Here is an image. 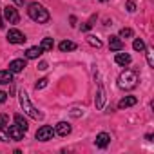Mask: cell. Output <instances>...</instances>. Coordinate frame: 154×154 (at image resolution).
<instances>
[{"mask_svg": "<svg viewBox=\"0 0 154 154\" xmlns=\"http://www.w3.org/2000/svg\"><path fill=\"white\" fill-rule=\"evenodd\" d=\"M109 47L112 51H123V40L120 36H111L109 38Z\"/></svg>", "mask_w": 154, "mask_h": 154, "instance_id": "obj_10", "label": "cell"}, {"mask_svg": "<svg viewBox=\"0 0 154 154\" xmlns=\"http://www.w3.org/2000/svg\"><path fill=\"white\" fill-rule=\"evenodd\" d=\"M103 103H105V91H103V85L100 84V85H98V100H96V107L102 109Z\"/></svg>", "mask_w": 154, "mask_h": 154, "instance_id": "obj_16", "label": "cell"}, {"mask_svg": "<svg viewBox=\"0 0 154 154\" xmlns=\"http://www.w3.org/2000/svg\"><path fill=\"white\" fill-rule=\"evenodd\" d=\"M109 143H111V134H107V132H100V134L96 136V147L105 149Z\"/></svg>", "mask_w": 154, "mask_h": 154, "instance_id": "obj_8", "label": "cell"}, {"mask_svg": "<svg viewBox=\"0 0 154 154\" xmlns=\"http://www.w3.org/2000/svg\"><path fill=\"white\" fill-rule=\"evenodd\" d=\"M54 134H56V132H54L53 127H49V125H42V127L36 131V140H38V141H49V140H53Z\"/></svg>", "mask_w": 154, "mask_h": 154, "instance_id": "obj_4", "label": "cell"}, {"mask_svg": "<svg viewBox=\"0 0 154 154\" xmlns=\"http://www.w3.org/2000/svg\"><path fill=\"white\" fill-rule=\"evenodd\" d=\"M9 123V116L8 114H0V127H6Z\"/></svg>", "mask_w": 154, "mask_h": 154, "instance_id": "obj_24", "label": "cell"}, {"mask_svg": "<svg viewBox=\"0 0 154 154\" xmlns=\"http://www.w3.org/2000/svg\"><path fill=\"white\" fill-rule=\"evenodd\" d=\"M132 47H134V51H145V42L141 38H136L134 44H132Z\"/></svg>", "mask_w": 154, "mask_h": 154, "instance_id": "obj_20", "label": "cell"}, {"mask_svg": "<svg viewBox=\"0 0 154 154\" xmlns=\"http://www.w3.org/2000/svg\"><path fill=\"white\" fill-rule=\"evenodd\" d=\"M145 53H147V62H149V65H150V67H154V60H152V51H150V49H147Z\"/></svg>", "mask_w": 154, "mask_h": 154, "instance_id": "obj_26", "label": "cell"}, {"mask_svg": "<svg viewBox=\"0 0 154 154\" xmlns=\"http://www.w3.org/2000/svg\"><path fill=\"white\" fill-rule=\"evenodd\" d=\"M91 27H93V20H91V22H85V24L82 26V31H89Z\"/></svg>", "mask_w": 154, "mask_h": 154, "instance_id": "obj_27", "label": "cell"}, {"mask_svg": "<svg viewBox=\"0 0 154 154\" xmlns=\"http://www.w3.org/2000/svg\"><path fill=\"white\" fill-rule=\"evenodd\" d=\"M27 15L31 17V20H35V22H38V24H45V22H49V11H47L42 4H38V2L29 4V8H27Z\"/></svg>", "mask_w": 154, "mask_h": 154, "instance_id": "obj_2", "label": "cell"}, {"mask_svg": "<svg viewBox=\"0 0 154 154\" xmlns=\"http://www.w3.org/2000/svg\"><path fill=\"white\" fill-rule=\"evenodd\" d=\"M4 18H6L9 24H18L20 15H18V11H17L13 6H6V8H4Z\"/></svg>", "mask_w": 154, "mask_h": 154, "instance_id": "obj_6", "label": "cell"}, {"mask_svg": "<svg viewBox=\"0 0 154 154\" xmlns=\"http://www.w3.org/2000/svg\"><path fill=\"white\" fill-rule=\"evenodd\" d=\"M100 2H105V0H100Z\"/></svg>", "mask_w": 154, "mask_h": 154, "instance_id": "obj_33", "label": "cell"}, {"mask_svg": "<svg viewBox=\"0 0 154 154\" xmlns=\"http://www.w3.org/2000/svg\"><path fill=\"white\" fill-rule=\"evenodd\" d=\"M0 29H4V24H2V18H0Z\"/></svg>", "mask_w": 154, "mask_h": 154, "instance_id": "obj_32", "label": "cell"}, {"mask_svg": "<svg viewBox=\"0 0 154 154\" xmlns=\"http://www.w3.org/2000/svg\"><path fill=\"white\" fill-rule=\"evenodd\" d=\"M13 2H15V4H17V6H22V4H24V2H26V0H13Z\"/></svg>", "mask_w": 154, "mask_h": 154, "instance_id": "obj_31", "label": "cell"}, {"mask_svg": "<svg viewBox=\"0 0 154 154\" xmlns=\"http://www.w3.org/2000/svg\"><path fill=\"white\" fill-rule=\"evenodd\" d=\"M136 103H138V100H136L134 96H125V98L120 100L118 107H120V109H127V107H132V105H136Z\"/></svg>", "mask_w": 154, "mask_h": 154, "instance_id": "obj_13", "label": "cell"}, {"mask_svg": "<svg viewBox=\"0 0 154 154\" xmlns=\"http://www.w3.org/2000/svg\"><path fill=\"white\" fill-rule=\"evenodd\" d=\"M38 69H40V71H45V69H47V63H45V62H40Z\"/></svg>", "mask_w": 154, "mask_h": 154, "instance_id": "obj_30", "label": "cell"}, {"mask_svg": "<svg viewBox=\"0 0 154 154\" xmlns=\"http://www.w3.org/2000/svg\"><path fill=\"white\" fill-rule=\"evenodd\" d=\"M71 125L67 123V122H60L58 125H56V129H54V132L56 134H60V136H67V134H71Z\"/></svg>", "mask_w": 154, "mask_h": 154, "instance_id": "obj_11", "label": "cell"}, {"mask_svg": "<svg viewBox=\"0 0 154 154\" xmlns=\"http://www.w3.org/2000/svg\"><path fill=\"white\" fill-rule=\"evenodd\" d=\"M127 9L132 13V11H136V6H134V2H131V0H129V2H127Z\"/></svg>", "mask_w": 154, "mask_h": 154, "instance_id": "obj_28", "label": "cell"}, {"mask_svg": "<svg viewBox=\"0 0 154 154\" xmlns=\"http://www.w3.org/2000/svg\"><path fill=\"white\" fill-rule=\"evenodd\" d=\"M87 42H89L93 47H102V40L96 38V36H87Z\"/></svg>", "mask_w": 154, "mask_h": 154, "instance_id": "obj_21", "label": "cell"}, {"mask_svg": "<svg viewBox=\"0 0 154 154\" xmlns=\"http://www.w3.org/2000/svg\"><path fill=\"white\" fill-rule=\"evenodd\" d=\"M131 36H132V29L123 27V29L120 31V38H131Z\"/></svg>", "mask_w": 154, "mask_h": 154, "instance_id": "obj_22", "label": "cell"}, {"mask_svg": "<svg viewBox=\"0 0 154 154\" xmlns=\"http://www.w3.org/2000/svg\"><path fill=\"white\" fill-rule=\"evenodd\" d=\"M58 47H60V51H63V53H65V51H74V49H76V44H74V42H71V40H63V42H60V45H58Z\"/></svg>", "mask_w": 154, "mask_h": 154, "instance_id": "obj_17", "label": "cell"}, {"mask_svg": "<svg viewBox=\"0 0 154 154\" xmlns=\"http://www.w3.org/2000/svg\"><path fill=\"white\" fill-rule=\"evenodd\" d=\"M13 82V72L8 69V71H0V84L6 85V84H11Z\"/></svg>", "mask_w": 154, "mask_h": 154, "instance_id": "obj_14", "label": "cell"}, {"mask_svg": "<svg viewBox=\"0 0 154 154\" xmlns=\"http://www.w3.org/2000/svg\"><path fill=\"white\" fill-rule=\"evenodd\" d=\"M11 138H9V134H8V131H4V127H0V141H9Z\"/></svg>", "mask_w": 154, "mask_h": 154, "instance_id": "obj_23", "label": "cell"}, {"mask_svg": "<svg viewBox=\"0 0 154 154\" xmlns=\"http://www.w3.org/2000/svg\"><path fill=\"white\" fill-rule=\"evenodd\" d=\"M42 53H44V51H42L40 47H29V49L26 51V58H27V60H35V58H38Z\"/></svg>", "mask_w": 154, "mask_h": 154, "instance_id": "obj_15", "label": "cell"}, {"mask_svg": "<svg viewBox=\"0 0 154 154\" xmlns=\"http://www.w3.org/2000/svg\"><path fill=\"white\" fill-rule=\"evenodd\" d=\"M138 85V72L132 69H125L120 76H118V87L123 91H131Z\"/></svg>", "mask_w": 154, "mask_h": 154, "instance_id": "obj_1", "label": "cell"}, {"mask_svg": "<svg viewBox=\"0 0 154 154\" xmlns=\"http://www.w3.org/2000/svg\"><path fill=\"white\" fill-rule=\"evenodd\" d=\"M15 123H17L18 127H22V129L27 132V127H29V125H27V120H26L22 114H15Z\"/></svg>", "mask_w": 154, "mask_h": 154, "instance_id": "obj_19", "label": "cell"}, {"mask_svg": "<svg viewBox=\"0 0 154 154\" xmlns=\"http://www.w3.org/2000/svg\"><path fill=\"white\" fill-rule=\"evenodd\" d=\"M24 67H26V62L20 60V58H18V60H13V62L9 63V71H11V72H22Z\"/></svg>", "mask_w": 154, "mask_h": 154, "instance_id": "obj_12", "label": "cell"}, {"mask_svg": "<svg viewBox=\"0 0 154 154\" xmlns=\"http://www.w3.org/2000/svg\"><path fill=\"white\" fill-rule=\"evenodd\" d=\"M6 100H8V94H6L4 91H0V103H4Z\"/></svg>", "mask_w": 154, "mask_h": 154, "instance_id": "obj_29", "label": "cell"}, {"mask_svg": "<svg viewBox=\"0 0 154 154\" xmlns=\"http://www.w3.org/2000/svg\"><path fill=\"white\" fill-rule=\"evenodd\" d=\"M47 82H49L47 78H40V80L36 82V85H35V87H36V89H44V87L47 85Z\"/></svg>", "mask_w": 154, "mask_h": 154, "instance_id": "obj_25", "label": "cell"}, {"mask_svg": "<svg viewBox=\"0 0 154 154\" xmlns=\"http://www.w3.org/2000/svg\"><path fill=\"white\" fill-rule=\"evenodd\" d=\"M8 40H9L11 44H24V42H26V35H24L22 31H18V29H9Z\"/></svg>", "mask_w": 154, "mask_h": 154, "instance_id": "obj_7", "label": "cell"}, {"mask_svg": "<svg viewBox=\"0 0 154 154\" xmlns=\"http://www.w3.org/2000/svg\"><path fill=\"white\" fill-rule=\"evenodd\" d=\"M18 98H20V105H22V109H24V112L27 114V116H31L33 120H42L44 118V114L29 102V96H27V93L26 91H20V94H18Z\"/></svg>", "mask_w": 154, "mask_h": 154, "instance_id": "obj_3", "label": "cell"}, {"mask_svg": "<svg viewBox=\"0 0 154 154\" xmlns=\"http://www.w3.org/2000/svg\"><path fill=\"white\" fill-rule=\"evenodd\" d=\"M6 131H8V134H9V138L11 140H15V141H20V140H24V134H26V131L22 129V127H18L17 123L15 125H6Z\"/></svg>", "mask_w": 154, "mask_h": 154, "instance_id": "obj_5", "label": "cell"}, {"mask_svg": "<svg viewBox=\"0 0 154 154\" xmlns=\"http://www.w3.org/2000/svg\"><path fill=\"white\" fill-rule=\"evenodd\" d=\"M38 47H40L42 51H51V49L54 47V42H53V38H44Z\"/></svg>", "mask_w": 154, "mask_h": 154, "instance_id": "obj_18", "label": "cell"}, {"mask_svg": "<svg viewBox=\"0 0 154 154\" xmlns=\"http://www.w3.org/2000/svg\"><path fill=\"white\" fill-rule=\"evenodd\" d=\"M114 62L118 63V65H129L131 63V54H127V53H122V51H116V58H114Z\"/></svg>", "mask_w": 154, "mask_h": 154, "instance_id": "obj_9", "label": "cell"}]
</instances>
